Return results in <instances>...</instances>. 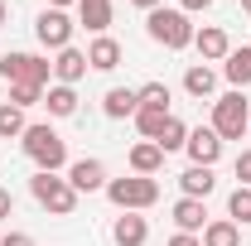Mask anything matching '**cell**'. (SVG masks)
Segmentation results:
<instances>
[{
    "label": "cell",
    "instance_id": "35",
    "mask_svg": "<svg viewBox=\"0 0 251 246\" xmlns=\"http://www.w3.org/2000/svg\"><path fill=\"white\" fill-rule=\"evenodd\" d=\"M68 5H77V0H49V10H68Z\"/></svg>",
    "mask_w": 251,
    "mask_h": 246
},
{
    "label": "cell",
    "instance_id": "4",
    "mask_svg": "<svg viewBox=\"0 0 251 246\" xmlns=\"http://www.w3.org/2000/svg\"><path fill=\"white\" fill-rule=\"evenodd\" d=\"M29 193H34V203L49 208L53 217H73V208H77V188L68 179H58V174H44V169L29 179Z\"/></svg>",
    "mask_w": 251,
    "mask_h": 246
},
{
    "label": "cell",
    "instance_id": "26",
    "mask_svg": "<svg viewBox=\"0 0 251 246\" xmlns=\"http://www.w3.org/2000/svg\"><path fill=\"white\" fill-rule=\"evenodd\" d=\"M34 101H44V87L39 82H10V106H34Z\"/></svg>",
    "mask_w": 251,
    "mask_h": 246
},
{
    "label": "cell",
    "instance_id": "17",
    "mask_svg": "<svg viewBox=\"0 0 251 246\" xmlns=\"http://www.w3.org/2000/svg\"><path fill=\"white\" fill-rule=\"evenodd\" d=\"M203 217H208L203 198H179V203H174V227H179V232H203V227H208Z\"/></svg>",
    "mask_w": 251,
    "mask_h": 246
},
{
    "label": "cell",
    "instance_id": "3",
    "mask_svg": "<svg viewBox=\"0 0 251 246\" xmlns=\"http://www.w3.org/2000/svg\"><path fill=\"white\" fill-rule=\"evenodd\" d=\"M145 29H150V39H155V44L174 49V53H179V49H188V44H193V34H198L193 25H188L184 10H164V5L145 15Z\"/></svg>",
    "mask_w": 251,
    "mask_h": 246
},
{
    "label": "cell",
    "instance_id": "15",
    "mask_svg": "<svg viewBox=\"0 0 251 246\" xmlns=\"http://www.w3.org/2000/svg\"><path fill=\"white\" fill-rule=\"evenodd\" d=\"M77 20H82V29L106 34L111 29V0H77Z\"/></svg>",
    "mask_w": 251,
    "mask_h": 246
},
{
    "label": "cell",
    "instance_id": "20",
    "mask_svg": "<svg viewBox=\"0 0 251 246\" xmlns=\"http://www.w3.org/2000/svg\"><path fill=\"white\" fill-rule=\"evenodd\" d=\"M222 73H227V82H232L237 92H242V87L251 82V49H247V44L227 53V63H222Z\"/></svg>",
    "mask_w": 251,
    "mask_h": 246
},
{
    "label": "cell",
    "instance_id": "18",
    "mask_svg": "<svg viewBox=\"0 0 251 246\" xmlns=\"http://www.w3.org/2000/svg\"><path fill=\"white\" fill-rule=\"evenodd\" d=\"M179 184H184V198H208L218 179H213V169H203V164H188L184 174H179Z\"/></svg>",
    "mask_w": 251,
    "mask_h": 246
},
{
    "label": "cell",
    "instance_id": "1",
    "mask_svg": "<svg viewBox=\"0 0 251 246\" xmlns=\"http://www.w3.org/2000/svg\"><path fill=\"white\" fill-rule=\"evenodd\" d=\"M20 145H25V154H29L44 174H58L63 164H68V140H63L53 125H25Z\"/></svg>",
    "mask_w": 251,
    "mask_h": 246
},
{
    "label": "cell",
    "instance_id": "29",
    "mask_svg": "<svg viewBox=\"0 0 251 246\" xmlns=\"http://www.w3.org/2000/svg\"><path fill=\"white\" fill-rule=\"evenodd\" d=\"M232 169H237L242 188H251V150H242V154H237V164H232Z\"/></svg>",
    "mask_w": 251,
    "mask_h": 246
},
{
    "label": "cell",
    "instance_id": "12",
    "mask_svg": "<svg viewBox=\"0 0 251 246\" xmlns=\"http://www.w3.org/2000/svg\"><path fill=\"white\" fill-rule=\"evenodd\" d=\"M53 77H58L63 87L82 82V77H87V53H82V49H63L58 58H53Z\"/></svg>",
    "mask_w": 251,
    "mask_h": 246
},
{
    "label": "cell",
    "instance_id": "34",
    "mask_svg": "<svg viewBox=\"0 0 251 246\" xmlns=\"http://www.w3.org/2000/svg\"><path fill=\"white\" fill-rule=\"evenodd\" d=\"M213 0H184V15H193V10H208Z\"/></svg>",
    "mask_w": 251,
    "mask_h": 246
},
{
    "label": "cell",
    "instance_id": "11",
    "mask_svg": "<svg viewBox=\"0 0 251 246\" xmlns=\"http://www.w3.org/2000/svg\"><path fill=\"white\" fill-rule=\"evenodd\" d=\"M87 68H97V73L121 68V44H116L111 34H97L92 44H87Z\"/></svg>",
    "mask_w": 251,
    "mask_h": 246
},
{
    "label": "cell",
    "instance_id": "10",
    "mask_svg": "<svg viewBox=\"0 0 251 246\" xmlns=\"http://www.w3.org/2000/svg\"><path fill=\"white\" fill-rule=\"evenodd\" d=\"M193 49H198L203 63H218V58L232 53V39H227V29H218V25H203V29L193 34Z\"/></svg>",
    "mask_w": 251,
    "mask_h": 246
},
{
    "label": "cell",
    "instance_id": "32",
    "mask_svg": "<svg viewBox=\"0 0 251 246\" xmlns=\"http://www.w3.org/2000/svg\"><path fill=\"white\" fill-rule=\"evenodd\" d=\"M15 213V198H10V188H0V222Z\"/></svg>",
    "mask_w": 251,
    "mask_h": 246
},
{
    "label": "cell",
    "instance_id": "6",
    "mask_svg": "<svg viewBox=\"0 0 251 246\" xmlns=\"http://www.w3.org/2000/svg\"><path fill=\"white\" fill-rule=\"evenodd\" d=\"M0 77H5V82H39V87H49L53 63L34 58V53H5V58H0Z\"/></svg>",
    "mask_w": 251,
    "mask_h": 246
},
{
    "label": "cell",
    "instance_id": "19",
    "mask_svg": "<svg viewBox=\"0 0 251 246\" xmlns=\"http://www.w3.org/2000/svg\"><path fill=\"white\" fill-rule=\"evenodd\" d=\"M213 87H218V73H213L208 63H193V68L184 73V92H188V97H198V101H203V97H213Z\"/></svg>",
    "mask_w": 251,
    "mask_h": 246
},
{
    "label": "cell",
    "instance_id": "5",
    "mask_svg": "<svg viewBox=\"0 0 251 246\" xmlns=\"http://www.w3.org/2000/svg\"><path fill=\"white\" fill-rule=\"evenodd\" d=\"M247 121H251V101L242 92H222L213 101V130L222 140H242L247 135Z\"/></svg>",
    "mask_w": 251,
    "mask_h": 246
},
{
    "label": "cell",
    "instance_id": "37",
    "mask_svg": "<svg viewBox=\"0 0 251 246\" xmlns=\"http://www.w3.org/2000/svg\"><path fill=\"white\" fill-rule=\"evenodd\" d=\"M242 10H247V15H251V0H242Z\"/></svg>",
    "mask_w": 251,
    "mask_h": 246
},
{
    "label": "cell",
    "instance_id": "2",
    "mask_svg": "<svg viewBox=\"0 0 251 246\" xmlns=\"http://www.w3.org/2000/svg\"><path fill=\"white\" fill-rule=\"evenodd\" d=\"M106 198L121 208V213H145L159 203V184L145 174H130V179H106Z\"/></svg>",
    "mask_w": 251,
    "mask_h": 246
},
{
    "label": "cell",
    "instance_id": "25",
    "mask_svg": "<svg viewBox=\"0 0 251 246\" xmlns=\"http://www.w3.org/2000/svg\"><path fill=\"white\" fill-rule=\"evenodd\" d=\"M140 92V106L145 111H169V87L164 82H145V87H135Z\"/></svg>",
    "mask_w": 251,
    "mask_h": 246
},
{
    "label": "cell",
    "instance_id": "31",
    "mask_svg": "<svg viewBox=\"0 0 251 246\" xmlns=\"http://www.w3.org/2000/svg\"><path fill=\"white\" fill-rule=\"evenodd\" d=\"M169 246H203V242H198L193 232H174V237H169Z\"/></svg>",
    "mask_w": 251,
    "mask_h": 246
},
{
    "label": "cell",
    "instance_id": "27",
    "mask_svg": "<svg viewBox=\"0 0 251 246\" xmlns=\"http://www.w3.org/2000/svg\"><path fill=\"white\" fill-rule=\"evenodd\" d=\"M227 213H232V222H251V188H232V198H227Z\"/></svg>",
    "mask_w": 251,
    "mask_h": 246
},
{
    "label": "cell",
    "instance_id": "21",
    "mask_svg": "<svg viewBox=\"0 0 251 246\" xmlns=\"http://www.w3.org/2000/svg\"><path fill=\"white\" fill-rule=\"evenodd\" d=\"M203 246H242V227L232 217H218L203 227Z\"/></svg>",
    "mask_w": 251,
    "mask_h": 246
},
{
    "label": "cell",
    "instance_id": "36",
    "mask_svg": "<svg viewBox=\"0 0 251 246\" xmlns=\"http://www.w3.org/2000/svg\"><path fill=\"white\" fill-rule=\"evenodd\" d=\"M0 25H5V0H0Z\"/></svg>",
    "mask_w": 251,
    "mask_h": 246
},
{
    "label": "cell",
    "instance_id": "14",
    "mask_svg": "<svg viewBox=\"0 0 251 246\" xmlns=\"http://www.w3.org/2000/svg\"><path fill=\"white\" fill-rule=\"evenodd\" d=\"M111 237H116V246H145V242H150V222L135 217V213H126V217H116Z\"/></svg>",
    "mask_w": 251,
    "mask_h": 246
},
{
    "label": "cell",
    "instance_id": "24",
    "mask_svg": "<svg viewBox=\"0 0 251 246\" xmlns=\"http://www.w3.org/2000/svg\"><path fill=\"white\" fill-rule=\"evenodd\" d=\"M20 135H25V111L0 101V140H20Z\"/></svg>",
    "mask_w": 251,
    "mask_h": 246
},
{
    "label": "cell",
    "instance_id": "16",
    "mask_svg": "<svg viewBox=\"0 0 251 246\" xmlns=\"http://www.w3.org/2000/svg\"><path fill=\"white\" fill-rule=\"evenodd\" d=\"M159 164H164V150H159L155 140H140V145L130 150V174H145V179H155Z\"/></svg>",
    "mask_w": 251,
    "mask_h": 246
},
{
    "label": "cell",
    "instance_id": "22",
    "mask_svg": "<svg viewBox=\"0 0 251 246\" xmlns=\"http://www.w3.org/2000/svg\"><path fill=\"white\" fill-rule=\"evenodd\" d=\"M155 145H159L164 154L184 150V145H188V125L179 121V116H164V125H159V135H155Z\"/></svg>",
    "mask_w": 251,
    "mask_h": 246
},
{
    "label": "cell",
    "instance_id": "30",
    "mask_svg": "<svg viewBox=\"0 0 251 246\" xmlns=\"http://www.w3.org/2000/svg\"><path fill=\"white\" fill-rule=\"evenodd\" d=\"M0 246H34L29 232H10V237H0Z\"/></svg>",
    "mask_w": 251,
    "mask_h": 246
},
{
    "label": "cell",
    "instance_id": "38",
    "mask_svg": "<svg viewBox=\"0 0 251 246\" xmlns=\"http://www.w3.org/2000/svg\"><path fill=\"white\" fill-rule=\"evenodd\" d=\"M247 140H251V121H247Z\"/></svg>",
    "mask_w": 251,
    "mask_h": 246
},
{
    "label": "cell",
    "instance_id": "23",
    "mask_svg": "<svg viewBox=\"0 0 251 246\" xmlns=\"http://www.w3.org/2000/svg\"><path fill=\"white\" fill-rule=\"evenodd\" d=\"M44 106H49V116H73V111H77V92L63 87V82H53V87L44 92Z\"/></svg>",
    "mask_w": 251,
    "mask_h": 246
},
{
    "label": "cell",
    "instance_id": "28",
    "mask_svg": "<svg viewBox=\"0 0 251 246\" xmlns=\"http://www.w3.org/2000/svg\"><path fill=\"white\" fill-rule=\"evenodd\" d=\"M164 116H169V111H145V106H140V111H135V130H140L145 140H155L159 125H164Z\"/></svg>",
    "mask_w": 251,
    "mask_h": 246
},
{
    "label": "cell",
    "instance_id": "9",
    "mask_svg": "<svg viewBox=\"0 0 251 246\" xmlns=\"http://www.w3.org/2000/svg\"><path fill=\"white\" fill-rule=\"evenodd\" d=\"M68 184L77 188V193L106 188V164H101V159H77V164H68Z\"/></svg>",
    "mask_w": 251,
    "mask_h": 246
},
{
    "label": "cell",
    "instance_id": "7",
    "mask_svg": "<svg viewBox=\"0 0 251 246\" xmlns=\"http://www.w3.org/2000/svg\"><path fill=\"white\" fill-rule=\"evenodd\" d=\"M73 29H77V25H73L63 10H44V15L34 20L39 44H44V49H58V53H63V49H73Z\"/></svg>",
    "mask_w": 251,
    "mask_h": 246
},
{
    "label": "cell",
    "instance_id": "33",
    "mask_svg": "<svg viewBox=\"0 0 251 246\" xmlns=\"http://www.w3.org/2000/svg\"><path fill=\"white\" fill-rule=\"evenodd\" d=\"M130 5H135V10H145V15H150V10H159V5H164V0H130Z\"/></svg>",
    "mask_w": 251,
    "mask_h": 246
},
{
    "label": "cell",
    "instance_id": "8",
    "mask_svg": "<svg viewBox=\"0 0 251 246\" xmlns=\"http://www.w3.org/2000/svg\"><path fill=\"white\" fill-rule=\"evenodd\" d=\"M188 159H193V164H203V169H213V164H218L222 159V135L218 130H213V125H198V130H188Z\"/></svg>",
    "mask_w": 251,
    "mask_h": 246
},
{
    "label": "cell",
    "instance_id": "13",
    "mask_svg": "<svg viewBox=\"0 0 251 246\" xmlns=\"http://www.w3.org/2000/svg\"><path fill=\"white\" fill-rule=\"evenodd\" d=\"M101 111H106L111 121H126V116L140 111V92H135V87H111V92L101 97Z\"/></svg>",
    "mask_w": 251,
    "mask_h": 246
}]
</instances>
